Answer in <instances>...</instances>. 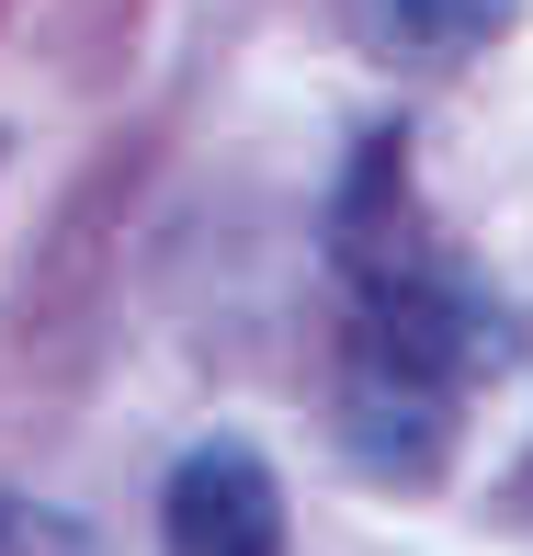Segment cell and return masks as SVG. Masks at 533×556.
<instances>
[{
  "label": "cell",
  "instance_id": "1",
  "mask_svg": "<svg viewBox=\"0 0 533 556\" xmlns=\"http://www.w3.org/2000/svg\"><path fill=\"white\" fill-rule=\"evenodd\" d=\"M160 556H284V477L262 443L205 432L160 489Z\"/></svg>",
  "mask_w": 533,
  "mask_h": 556
},
{
  "label": "cell",
  "instance_id": "2",
  "mask_svg": "<svg viewBox=\"0 0 533 556\" xmlns=\"http://www.w3.org/2000/svg\"><path fill=\"white\" fill-rule=\"evenodd\" d=\"M364 23L386 46H477L511 23V0H364Z\"/></svg>",
  "mask_w": 533,
  "mask_h": 556
}]
</instances>
